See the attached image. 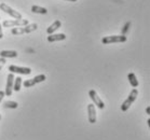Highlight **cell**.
<instances>
[{
    "label": "cell",
    "instance_id": "6da1fadb",
    "mask_svg": "<svg viewBox=\"0 0 150 140\" xmlns=\"http://www.w3.org/2000/svg\"><path fill=\"white\" fill-rule=\"evenodd\" d=\"M38 28V25L36 23L34 24H28L26 26H23V27H13L12 28V34H29V32H33Z\"/></svg>",
    "mask_w": 150,
    "mask_h": 140
},
{
    "label": "cell",
    "instance_id": "7a4b0ae2",
    "mask_svg": "<svg viewBox=\"0 0 150 140\" xmlns=\"http://www.w3.org/2000/svg\"><path fill=\"white\" fill-rule=\"evenodd\" d=\"M137 96H138V91H137L136 89H133L132 91H131L130 95H129V97H127V99L126 100H124L123 101V103L121 105V111H127V110L130 109V107L132 106V103L136 100Z\"/></svg>",
    "mask_w": 150,
    "mask_h": 140
},
{
    "label": "cell",
    "instance_id": "3957f363",
    "mask_svg": "<svg viewBox=\"0 0 150 140\" xmlns=\"http://www.w3.org/2000/svg\"><path fill=\"white\" fill-rule=\"evenodd\" d=\"M126 39L125 36H108V37H104L102 39L103 44H110V43H122L125 42Z\"/></svg>",
    "mask_w": 150,
    "mask_h": 140
},
{
    "label": "cell",
    "instance_id": "277c9868",
    "mask_svg": "<svg viewBox=\"0 0 150 140\" xmlns=\"http://www.w3.org/2000/svg\"><path fill=\"white\" fill-rule=\"evenodd\" d=\"M26 25H28V20H23V18H21V20L4 21L1 26L9 28V27H23V26H26Z\"/></svg>",
    "mask_w": 150,
    "mask_h": 140
},
{
    "label": "cell",
    "instance_id": "5b68a950",
    "mask_svg": "<svg viewBox=\"0 0 150 140\" xmlns=\"http://www.w3.org/2000/svg\"><path fill=\"white\" fill-rule=\"evenodd\" d=\"M0 9L4 11V12H6L7 14H9L10 16H12L13 18H15V20H21V18H22V14H21L20 12L15 11L14 9H12L11 7H9L8 4H0Z\"/></svg>",
    "mask_w": 150,
    "mask_h": 140
},
{
    "label": "cell",
    "instance_id": "8992f818",
    "mask_svg": "<svg viewBox=\"0 0 150 140\" xmlns=\"http://www.w3.org/2000/svg\"><path fill=\"white\" fill-rule=\"evenodd\" d=\"M89 96H90V98L92 99L93 103H93L94 106H96L97 108H99V109H104V108H105V103H104V101L99 98V96L97 95V93H96L94 89H91V91H90Z\"/></svg>",
    "mask_w": 150,
    "mask_h": 140
},
{
    "label": "cell",
    "instance_id": "52a82bcc",
    "mask_svg": "<svg viewBox=\"0 0 150 140\" xmlns=\"http://www.w3.org/2000/svg\"><path fill=\"white\" fill-rule=\"evenodd\" d=\"M45 80V75H37V77L33 78V79L26 80V81H24V82L22 83V84H23V85H24L25 87H31V86L36 85L37 83L43 82Z\"/></svg>",
    "mask_w": 150,
    "mask_h": 140
},
{
    "label": "cell",
    "instance_id": "ba28073f",
    "mask_svg": "<svg viewBox=\"0 0 150 140\" xmlns=\"http://www.w3.org/2000/svg\"><path fill=\"white\" fill-rule=\"evenodd\" d=\"M9 71H11V73H20V75H30L31 69L28 67H18L15 65H11L9 67Z\"/></svg>",
    "mask_w": 150,
    "mask_h": 140
},
{
    "label": "cell",
    "instance_id": "9c48e42d",
    "mask_svg": "<svg viewBox=\"0 0 150 140\" xmlns=\"http://www.w3.org/2000/svg\"><path fill=\"white\" fill-rule=\"evenodd\" d=\"M14 77L13 73H9L7 79V85H6V91H4V95L10 97L12 95V91H13V83H14Z\"/></svg>",
    "mask_w": 150,
    "mask_h": 140
},
{
    "label": "cell",
    "instance_id": "30bf717a",
    "mask_svg": "<svg viewBox=\"0 0 150 140\" xmlns=\"http://www.w3.org/2000/svg\"><path fill=\"white\" fill-rule=\"evenodd\" d=\"M88 120L91 124L96 123V109L93 103L88 105Z\"/></svg>",
    "mask_w": 150,
    "mask_h": 140
},
{
    "label": "cell",
    "instance_id": "8fae6325",
    "mask_svg": "<svg viewBox=\"0 0 150 140\" xmlns=\"http://www.w3.org/2000/svg\"><path fill=\"white\" fill-rule=\"evenodd\" d=\"M65 39H66L65 34H49L48 41L55 42V41H62V40H65Z\"/></svg>",
    "mask_w": 150,
    "mask_h": 140
},
{
    "label": "cell",
    "instance_id": "7c38bea8",
    "mask_svg": "<svg viewBox=\"0 0 150 140\" xmlns=\"http://www.w3.org/2000/svg\"><path fill=\"white\" fill-rule=\"evenodd\" d=\"M62 26V23L61 21H55L53 24L51 25V26H49V28L47 29V32H48L49 34H54L55 31L57 30L58 28H61Z\"/></svg>",
    "mask_w": 150,
    "mask_h": 140
},
{
    "label": "cell",
    "instance_id": "4fadbf2b",
    "mask_svg": "<svg viewBox=\"0 0 150 140\" xmlns=\"http://www.w3.org/2000/svg\"><path fill=\"white\" fill-rule=\"evenodd\" d=\"M0 57H2V58L17 57V52L16 51H1L0 52Z\"/></svg>",
    "mask_w": 150,
    "mask_h": 140
},
{
    "label": "cell",
    "instance_id": "5bb4252c",
    "mask_svg": "<svg viewBox=\"0 0 150 140\" xmlns=\"http://www.w3.org/2000/svg\"><path fill=\"white\" fill-rule=\"evenodd\" d=\"M127 79H129V82H130V84L133 86L134 89L138 86V80H137L135 73H133V72L129 73V75H127Z\"/></svg>",
    "mask_w": 150,
    "mask_h": 140
},
{
    "label": "cell",
    "instance_id": "9a60e30c",
    "mask_svg": "<svg viewBox=\"0 0 150 140\" xmlns=\"http://www.w3.org/2000/svg\"><path fill=\"white\" fill-rule=\"evenodd\" d=\"M22 80L23 79L21 77H17V78L14 79V83H13V89L15 92H20L21 91V86H22Z\"/></svg>",
    "mask_w": 150,
    "mask_h": 140
},
{
    "label": "cell",
    "instance_id": "2e32d148",
    "mask_svg": "<svg viewBox=\"0 0 150 140\" xmlns=\"http://www.w3.org/2000/svg\"><path fill=\"white\" fill-rule=\"evenodd\" d=\"M31 11H33L34 13H38V14L48 13V10H47L45 8L39 7V6H33V7H31Z\"/></svg>",
    "mask_w": 150,
    "mask_h": 140
},
{
    "label": "cell",
    "instance_id": "e0dca14e",
    "mask_svg": "<svg viewBox=\"0 0 150 140\" xmlns=\"http://www.w3.org/2000/svg\"><path fill=\"white\" fill-rule=\"evenodd\" d=\"M4 108H10V109H16L18 107V103L16 101H12V100H7L4 103Z\"/></svg>",
    "mask_w": 150,
    "mask_h": 140
},
{
    "label": "cell",
    "instance_id": "ac0fdd59",
    "mask_svg": "<svg viewBox=\"0 0 150 140\" xmlns=\"http://www.w3.org/2000/svg\"><path fill=\"white\" fill-rule=\"evenodd\" d=\"M130 26H131V22H127V23L124 25V27H123V29H122V36H125V34L127 32L129 28H130Z\"/></svg>",
    "mask_w": 150,
    "mask_h": 140
},
{
    "label": "cell",
    "instance_id": "d6986e66",
    "mask_svg": "<svg viewBox=\"0 0 150 140\" xmlns=\"http://www.w3.org/2000/svg\"><path fill=\"white\" fill-rule=\"evenodd\" d=\"M6 63H7V59H6V58L0 57V70L4 68V66L6 65Z\"/></svg>",
    "mask_w": 150,
    "mask_h": 140
},
{
    "label": "cell",
    "instance_id": "ffe728a7",
    "mask_svg": "<svg viewBox=\"0 0 150 140\" xmlns=\"http://www.w3.org/2000/svg\"><path fill=\"white\" fill-rule=\"evenodd\" d=\"M4 97V91H0V103H1V100H2Z\"/></svg>",
    "mask_w": 150,
    "mask_h": 140
},
{
    "label": "cell",
    "instance_id": "44dd1931",
    "mask_svg": "<svg viewBox=\"0 0 150 140\" xmlns=\"http://www.w3.org/2000/svg\"><path fill=\"white\" fill-rule=\"evenodd\" d=\"M4 38V32H2V26L0 24V39H2Z\"/></svg>",
    "mask_w": 150,
    "mask_h": 140
},
{
    "label": "cell",
    "instance_id": "7402d4cb",
    "mask_svg": "<svg viewBox=\"0 0 150 140\" xmlns=\"http://www.w3.org/2000/svg\"><path fill=\"white\" fill-rule=\"evenodd\" d=\"M146 113H147V114H150V107H147V109H146Z\"/></svg>",
    "mask_w": 150,
    "mask_h": 140
},
{
    "label": "cell",
    "instance_id": "603a6c76",
    "mask_svg": "<svg viewBox=\"0 0 150 140\" xmlns=\"http://www.w3.org/2000/svg\"><path fill=\"white\" fill-rule=\"evenodd\" d=\"M147 124H148V125H150V119H148V121H147Z\"/></svg>",
    "mask_w": 150,
    "mask_h": 140
},
{
    "label": "cell",
    "instance_id": "cb8c5ba5",
    "mask_svg": "<svg viewBox=\"0 0 150 140\" xmlns=\"http://www.w3.org/2000/svg\"><path fill=\"white\" fill-rule=\"evenodd\" d=\"M66 1H72V2H75V1H77V0H66Z\"/></svg>",
    "mask_w": 150,
    "mask_h": 140
},
{
    "label": "cell",
    "instance_id": "d4e9b609",
    "mask_svg": "<svg viewBox=\"0 0 150 140\" xmlns=\"http://www.w3.org/2000/svg\"><path fill=\"white\" fill-rule=\"evenodd\" d=\"M0 120H1V115H0Z\"/></svg>",
    "mask_w": 150,
    "mask_h": 140
}]
</instances>
